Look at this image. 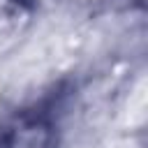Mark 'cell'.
Listing matches in <instances>:
<instances>
[{
  "instance_id": "1",
  "label": "cell",
  "mask_w": 148,
  "mask_h": 148,
  "mask_svg": "<svg viewBox=\"0 0 148 148\" xmlns=\"http://www.w3.org/2000/svg\"><path fill=\"white\" fill-rule=\"evenodd\" d=\"M0 148H56L51 113L42 106H32L0 120Z\"/></svg>"
}]
</instances>
